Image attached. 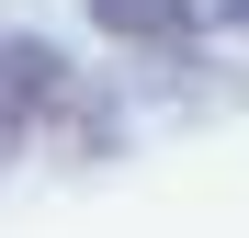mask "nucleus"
I'll list each match as a JSON object with an SVG mask.
<instances>
[{"label":"nucleus","instance_id":"obj_3","mask_svg":"<svg viewBox=\"0 0 249 238\" xmlns=\"http://www.w3.org/2000/svg\"><path fill=\"white\" fill-rule=\"evenodd\" d=\"M215 23H227V34H249V0H215Z\"/></svg>","mask_w":249,"mask_h":238},{"label":"nucleus","instance_id":"obj_1","mask_svg":"<svg viewBox=\"0 0 249 238\" xmlns=\"http://www.w3.org/2000/svg\"><path fill=\"white\" fill-rule=\"evenodd\" d=\"M68 113H79V68L46 34H12V46H0V170H12L46 125H68Z\"/></svg>","mask_w":249,"mask_h":238},{"label":"nucleus","instance_id":"obj_2","mask_svg":"<svg viewBox=\"0 0 249 238\" xmlns=\"http://www.w3.org/2000/svg\"><path fill=\"white\" fill-rule=\"evenodd\" d=\"M91 23L124 34V46H193L215 12H204V0H91Z\"/></svg>","mask_w":249,"mask_h":238}]
</instances>
